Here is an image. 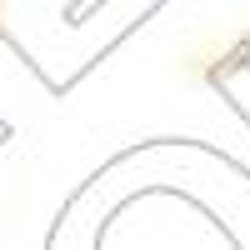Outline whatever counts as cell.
Instances as JSON below:
<instances>
[{"mask_svg":"<svg viewBox=\"0 0 250 250\" xmlns=\"http://www.w3.org/2000/svg\"><path fill=\"white\" fill-rule=\"evenodd\" d=\"M90 250H250V175L200 145H160L90 185Z\"/></svg>","mask_w":250,"mask_h":250,"instance_id":"cell-1","label":"cell"}]
</instances>
